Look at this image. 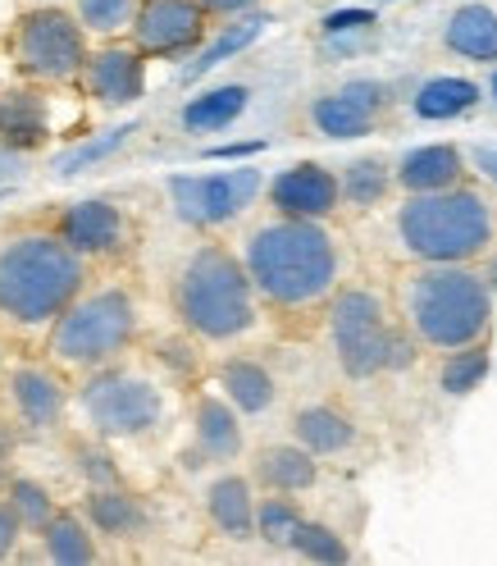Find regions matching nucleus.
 I'll return each instance as SVG.
<instances>
[{"mask_svg": "<svg viewBox=\"0 0 497 566\" xmlns=\"http://www.w3.org/2000/svg\"><path fill=\"white\" fill-rule=\"evenodd\" d=\"M220 388L224 398L242 411V416H265L278 402V379L269 366L252 361V357H229L220 366Z\"/></svg>", "mask_w": 497, "mask_h": 566, "instance_id": "obj_25", "label": "nucleus"}, {"mask_svg": "<svg viewBox=\"0 0 497 566\" xmlns=\"http://www.w3.org/2000/svg\"><path fill=\"white\" fill-rule=\"evenodd\" d=\"M210 19H237V14H252L256 6H265V0H201Z\"/></svg>", "mask_w": 497, "mask_h": 566, "instance_id": "obj_40", "label": "nucleus"}, {"mask_svg": "<svg viewBox=\"0 0 497 566\" xmlns=\"http://www.w3.org/2000/svg\"><path fill=\"white\" fill-rule=\"evenodd\" d=\"M205 516L224 539H256V489L246 475H215L205 489Z\"/></svg>", "mask_w": 497, "mask_h": 566, "instance_id": "obj_18", "label": "nucleus"}, {"mask_svg": "<svg viewBox=\"0 0 497 566\" xmlns=\"http://www.w3.org/2000/svg\"><path fill=\"white\" fill-rule=\"evenodd\" d=\"M484 279H488V289H493V297H497V242L488 247V256H484Z\"/></svg>", "mask_w": 497, "mask_h": 566, "instance_id": "obj_43", "label": "nucleus"}, {"mask_svg": "<svg viewBox=\"0 0 497 566\" xmlns=\"http://www.w3.org/2000/svg\"><path fill=\"white\" fill-rule=\"evenodd\" d=\"M137 338V306L124 289H101L68 306L51 325V357L78 370L110 366Z\"/></svg>", "mask_w": 497, "mask_h": 566, "instance_id": "obj_6", "label": "nucleus"}, {"mask_svg": "<svg viewBox=\"0 0 497 566\" xmlns=\"http://www.w3.org/2000/svg\"><path fill=\"white\" fill-rule=\"evenodd\" d=\"M379 6H398V0H379Z\"/></svg>", "mask_w": 497, "mask_h": 566, "instance_id": "obj_45", "label": "nucleus"}, {"mask_svg": "<svg viewBox=\"0 0 497 566\" xmlns=\"http://www.w3.org/2000/svg\"><path fill=\"white\" fill-rule=\"evenodd\" d=\"M242 261L256 293L274 311H306L338 293L342 252L325 220L274 216L256 224L242 242Z\"/></svg>", "mask_w": 497, "mask_h": 566, "instance_id": "obj_1", "label": "nucleus"}, {"mask_svg": "<svg viewBox=\"0 0 497 566\" xmlns=\"http://www.w3.org/2000/svg\"><path fill=\"white\" fill-rule=\"evenodd\" d=\"M374 14H366V10H338V14H329L325 19V38H351V32H374Z\"/></svg>", "mask_w": 497, "mask_h": 566, "instance_id": "obj_38", "label": "nucleus"}, {"mask_svg": "<svg viewBox=\"0 0 497 566\" xmlns=\"http://www.w3.org/2000/svg\"><path fill=\"white\" fill-rule=\"evenodd\" d=\"M393 233L415 265H470L497 242V206L479 188L406 192Z\"/></svg>", "mask_w": 497, "mask_h": 566, "instance_id": "obj_3", "label": "nucleus"}, {"mask_svg": "<svg viewBox=\"0 0 497 566\" xmlns=\"http://www.w3.org/2000/svg\"><path fill=\"white\" fill-rule=\"evenodd\" d=\"M265 201L274 206V216H293V220H329L342 206V179L319 165V160H302L278 169L265 184Z\"/></svg>", "mask_w": 497, "mask_h": 566, "instance_id": "obj_12", "label": "nucleus"}, {"mask_svg": "<svg viewBox=\"0 0 497 566\" xmlns=\"http://www.w3.org/2000/svg\"><path fill=\"white\" fill-rule=\"evenodd\" d=\"M246 105H252V87L246 83H224V87H210V92L192 96L179 111V124L188 133H220L246 111Z\"/></svg>", "mask_w": 497, "mask_h": 566, "instance_id": "obj_27", "label": "nucleus"}, {"mask_svg": "<svg viewBox=\"0 0 497 566\" xmlns=\"http://www.w3.org/2000/svg\"><path fill=\"white\" fill-rule=\"evenodd\" d=\"M488 370H493L488 338H484V343H470V347H456V352H443L438 388H443L447 398H470L475 388L488 379Z\"/></svg>", "mask_w": 497, "mask_h": 566, "instance_id": "obj_31", "label": "nucleus"}, {"mask_svg": "<svg viewBox=\"0 0 497 566\" xmlns=\"http://www.w3.org/2000/svg\"><path fill=\"white\" fill-rule=\"evenodd\" d=\"M87 265L60 233H19L0 247V315L14 325H55L83 297Z\"/></svg>", "mask_w": 497, "mask_h": 566, "instance_id": "obj_4", "label": "nucleus"}, {"mask_svg": "<svg viewBox=\"0 0 497 566\" xmlns=\"http://www.w3.org/2000/svg\"><path fill=\"white\" fill-rule=\"evenodd\" d=\"M23 169H28L23 151H14V147H0V184H10V179H23Z\"/></svg>", "mask_w": 497, "mask_h": 566, "instance_id": "obj_41", "label": "nucleus"}, {"mask_svg": "<svg viewBox=\"0 0 497 566\" xmlns=\"http://www.w3.org/2000/svg\"><path fill=\"white\" fill-rule=\"evenodd\" d=\"M398 174V188L402 197L406 192H443V188H456L466 184V151L452 147V142H430V147H411L398 156L393 165Z\"/></svg>", "mask_w": 497, "mask_h": 566, "instance_id": "obj_16", "label": "nucleus"}, {"mask_svg": "<svg viewBox=\"0 0 497 566\" xmlns=\"http://www.w3.org/2000/svg\"><path fill=\"white\" fill-rule=\"evenodd\" d=\"M137 10H141V0H78V19L96 38H115V32L133 28Z\"/></svg>", "mask_w": 497, "mask_h": 566, "instance_id": "obj_35", "label": "nucleus"}, {"mask_svg": "<svg viewBox=\"0 0 497 566\" xmlns=\"http://www.w3.org/2000/svg\"><path fill=\"white\" fill-rule=\"evenodd\" d=\"M497 297L475 265H415L402 279V325L430 352H456L493 334Z\"/></svg>", "mask_w": 497, "mask_h": 566, "instance_id": "obj_2", "label": "nucleus"}, {"mask_svg": "<svg viewBox=\"0 0 497 566\" xmlns=\"http://www.w3.org/2000/svg\"><path fill=\"white\" fill-rule=\"evenodd\" d=\"M252 475L274 493H306V489L319 484V457L310 448H302L297 439L293 443H269V448L256 452Z\"/></svg>", "mask_w": 497, "mask_h": 566, "instance_id": "obj_23", "label": "nucleus"}, {"mask_svg": "<svg viewBox=\"0 0 497 566\" xmlns=\"http://www.w3.org/2000/svg\"><path fill=\"white\" fill-rule=\"evenodd\" d=\"M46 137H51L46 96L32 87H0V147H14L28 156Z\"/></svg>", "mask_w": 497, "mask_h": 566, "instance_id": "obj_19", "label": "nucleus"}, {"mask_svg": "<svg viewBox=\"0 0 497 566\" xmlns=\"http://www.w3.org/2000/svg\"><path fill=\"white\" fill-rule=\"evenodd\" d=\"M488 101L497 105V64H493V78H488Z\"/></svg>", "mask_w": 497, "mask_h": 566, "instance_id": "obj_44", "label": "nucleus"}, {"mask_svg": "<svg viewBox=\"0 0 497 566\" xmlns=\"http://www.w3.org/2000/svg\"><path fill=\"white\" fill-rule=\"evenodd\" d=\"M338 179H342V206H351V210H374V206L388 201V192L398 188V174L383 156L347 160Z\"/></svg>", "mask_w": 497, "mask_h": 566, "instance_id": "obj_28", "label": "nucleus"}, {"mask_svg": "<svg viewBox=\"0 0 497 566\" xmlns=\"http://www.w3.org/2000/svg\"><path fill=\"white\" fill-rule=\"evenodd\" d=\"M329 338L342 375L374 379L388 370V343H393V321L374 289H338L329 302Z\"/></svg>", "mask_w": 497, "mask_h": 566, "instance_id": "obj_7", "label": "nucleus"}, {"mask_svg": "<svg viewBox=\"0 0 497 566\" xmlns=\"http://www.w3.org/2000/svg\"><path fill=\"white\" fill-rule=\"evenodd\" d=\"M6 499L14 503V512L23 516V525H28V530H38V535L55 521V499H51V489L38 484V480H28V475L10 480V493H6Z\"/></svg>", "mask_w": 497, "mask_h": 566, "instance_id": "obj_36", "label": "nucleus"}, {"mask_svg": "<svg viewBox=\"0 0 497 566\" xmlns=\"http://www.w3.org/2000/svg\"><path fill=\"white\" fill-rule=\"evenodd\" d=\"M293 439L315 457H342L357 448V420L334 402H306L293 416Z\"/></svg>", "mask_w": 497, "mask_h": 566, "instance_id": "obj_21", "label": "nucleus"}, {"mask_svg": "<svg viewBox=\"0 0 497 566\" xmlns=\"http://www.w3.org/2000/svg\"><path fill=\"white\" fill-rule=\"evenodd\" d=\"M470 160H475V169H479V179L497 188V147H475Z\"/></svg>", "mask_w": 497, "mask_h": 566, "instance_id": "obj_42", "label": "nucleus"}, {"mask_svg": "<svg viewBox=\"0 0 497 566\" xmlns=\"http://www.w3.org/2000/svg\"><path fill=\"white\" fill-rule=\"evenodd\" d=\"M87 28L78 14H68L60 6L28 10L14 28V60L32 83H68L83 78L87 64Z\"/></svg>", "mask_w": 497, "mask_h": 566, "instance_id": "obj_8", "label": "nucleus"}, {"mask_svg": "<svg viewBox=\"0 0 497 566\" xmlns=\"http://www.w3.org/2000/svg\"><path fill=\"white\" fill-rule=\"evenodd\" d=\"M78 467H83L87 484H119V467L110 462V452H101V448H78Z\"/></svg>", "mask_w": 497, "mask_h": 566, "instance_id": "obj_37", "label": "nucleus"}, {"mask_svg": "<svg viewBox=\"0 0 497 566\" xmlns=\"http://www.w3.org/2000/svg\"><path fill=\"white\" fill-rule=\"evenodd\" d=\"M192 434H197V452H183V467H205V462H237L246 448V430H242V411L220 398V394H201L197 411H192Z\"/></svg>", "mask_w": 497, "mask_h": 566, "instance_id": "obj_14", "label": "nucleus"}, {"mask_svg": "<svg viewBox=\"0 0 497 566\" xmlns=\"http://www.w3.org/2000/svg\"><path fill=\"white\" fill-rule=\"evenodd\" d=\"M306 119L319 137H334V142H351V137H366L374 133L379 115H370L361 101H351L342 87L338 92H325V96H315L306 105Z\"/></svg>", "mask_w": 497, "mask_h": 566, "instance_id": "obj_26", "label": "nucleus"}, {"mask_svg": "<svg viewBox=\"0 0 497 566\" xmlns=\"http://www.w3.org/2000/svg\"><path fill=\"white\" fill-rule=\"evenodd\" d=\"M205 6L201 0H141L133 19V46L141 55H188L205 38Z\"/></svg>", "mask_w": 497, "mask_h": 566, "instance_id": "obj_11", "label": "nucleus"}, {"mask_svg": "<svg viewBox=\"0 0 497 566\" xmlns=\"http://www.w3.org/2000/svg\"><path fill=\"white\" fill-rule=\"evenodd\" d=\"M265 192V174L256 165H237L220 174H173L169 179V201L179 210V220L192 229H220L246 216Z\"/></svg>", "mask_w": 497, "mask_h": 566, "instance_id": "obj_9", "label": "nucleus"}, {"mask_svg": "<svg viewBox=\"0 0 497 566\" xmlns=\"http://www.w3.org/2000/svg\"><path fill=\"white\" fill-rule=\"evenodd\" d=\"M265 23H269V14H237V23H224V32H220V38L215 42H210L188 69H183V83H197V78H205L210 74V69H220L224 60H233L237 51H246V46H252L256 38H261V32H265Z\"/></svg>", "mask_w": 497, "mask_h": 566, "instance_id": "obj_29", "label": "nucleus"}, {"mask_svg": "<svg viewBox=\"0 0 497 566\" xmlns=\"http://www.w3.org/2000/svg\"><path fill=\"white\" fill-rule=\"evenodd\" d=\"M46 557L60 566H87L96 562V539H92V521H78L74 512H55V521L42 530Z\"/></svg>", "mask_w": 497, "mask_h": 566, "instance_id": "obj_30", "label": "nucleus"}, {"mask_svg": "<svg viewBox=\"0 0 497 566\" xmlns=\"http://www.w3.org/2000/svg\"><path fill=\"white\" fill-rule=\"evenodd\" d=\"M173 311H179L183 329H192L205 343H233L256 329L261 293L246 261L220 242H205L183 261L173 279Z\"/></svg>", "mask_w": 497, "mask_h": 566, "instance_id": "obj_5", "label": "nucleus"}, {"mask_svg": "<svg viewBox=\"0 0 497 566\" xmlns=\"http://www.w3.org/2000/svg\"><path fill=\"white\" fill-rule=\"evenodd\" d=\"M479 101H484V87H479V83L456 78V74H438V78H424V83L411 92V111H415V119H424V124H447V119L470 115Z\"/></svg>", "mask_w": 497, "mask_h": 566, "instance_id": "obj_24", "label": "nucleus"}, {"mask_svg": "<svg viewBox=\"0 0 497 566\" xmlns=\"http://www.w3.org/2000/svg\"><path fill=\"white\" fill-rule=\"evenodd\" d=\"M302 521H306V512L297 507L293 493L269 489V499H256V539L265 548H293Z\"/></svg>", "mask_w": 497, "mask_h": 566, "instance_id": "obj_32", "label": "nucleus"}, {"mask_svg": "<svg viewBox=\"0 0 497 566\" xmlns=\"http://www.w3.org/2000/svg\"><path fill=\"white\" fill-rule=\"evenodd\" d=\"M23 516L14 512V503L10 499H0V562L6 557H14V548H19V539H23Z\"/></svg>", "mask_w": 497, "mask_h": 566, "instance_id": "obj_39", "label": "nucleus"}, {"mask_svg": "<svg viewBox=\"0 0 497 566\" xmlns=\"http://www.w3.org/2000/svg\"><path fill=\"white\" fill-rule=\"evenodd\" d=\"M133 133H137V124H124V128H110V133H101V137L78 142V147H68V151H60V156H55V174H60V179H74V174H83V169L101 165L105 156H115Z\"/></svg>", "mask_w": 497, "mask_h": 566, "instance_id": "obj_33", "label": "nucleus"}, {"mask_svg": "<svg viewBox=\"0 0 497 566\" xmlns=\"http://www.w3.org/2000/svg\"><path fill=\"white\" fill-rule=\"evenodd\" d=\"M60 238L83 256H110L124 242V210L105 197L74 201L60 216Z\"/></svg>", "mask_w": 497, "mask_h": 566, "instance_id": "obj_15", "label": "nucleus"}, {"mask_svg": "<svg viewBox=\"0 0 497 566\" xmlns=\"http://www.w3.org/2000/svg\"><path fill=\"white\" fill-rule=\"evenodd\" d=\"M10 402L28 430H55L64 420V384L46 366H14L10 370Z\"/></svg>", "mask_w": 497, "mask_h": 566, "instance_id": "obj_17", "label": "nucleus"}, {"mask_svg": "<svg viewBox=\"0 0 497 566\" xmlns=\"http://www.w3.org/2000/svg\"><path fill=\"white\" fill-rule=\"evenodd\" d=\"M293 553L297 557H306V562H351V548H347V539L338 535L334 525H325V521H302V530H297V539H293Z\"/></svg>", "mask_w": 497, "mask_h": 566, "instance_id": "obj_34", "label": "nucleus"}, {"mask_svg": "<svg viewBox=\"0 0 497 566\" xmlns=\"http://www.w3.org/2000/svg\"><path fill=\"white\" fill-rule=\"evenodd\" d=\"M83 411L101 439H141L160 424L165 398H160V388L141 375L101 370L83 388Z\"/></svg>", "mask_w": 497, "mask_h": 566, "instance_id": "obj_10", "label": "nucleus"}, {"mask_svg": "<svg viewBox=\"0 0 497 566\" xmlns=\"http://www.w3.org/2000/svg\"><path fill=\"white\" fill-rule=\"evenodd\" d=\"M83 516L92 521L96 535H110V539H133L147 530V507L124 484H92L83 499Z\"/></svg>", "mask_w": 497, "mask_h": 566, "instance_id": "obj_22", "label": "nucleus"}, {"mask_svg": "<svg viewBox=\"0 0 497 566\" xmlns=\"http://www.w3.org/2000/svg\"><path fill=\"white\" fill-rule=\"evenodd\" d=\"M83 87L92 101L101 105H133L141 101V92H147V55H141L137 46H101L87 55L83 64Z\"/></svg>", "mask_w": 497, "mask_h": 566, "instance_id": "obj_13", "label": "nucleus"}, {"mask_svg": "<svg viewBox=\"0 0 497 566\" xmlns=\"http://www.w3.org/2000/svg\"><path fill=\"white\" fill-rule=\"evenodd\" d=\"M443 51L466 64H497V10L493 6H456L443 23Z\"/></svg>", "mask_w": 497, "mask_h": 566, "instance_id": "obj_20", "label": "nucleus"}]
</instances>
